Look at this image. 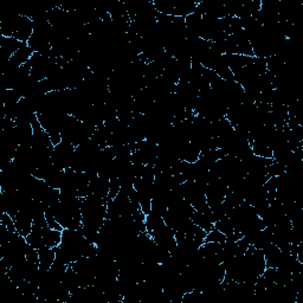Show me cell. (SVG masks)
Returning <instances> with one entry per match:
<instances>
[{"label":"cell","mask_w":303,"mask_h":303,"mask_svg":"<svg viewBox=\"0 0 303 303\" xmlns=\"http://www.w3.org/2000/svg\"><path fill=\"white\" fill-rule=\"evenodd\" d=\"M75 148L76 147L74 145L65 141H62L61 144L56 145L54 147V152L51 154V160L55 166L62 168V170L70 168Z\"/></svg>","instance_id":"obj_1"},{"label":"cell","mask_w":303,"mask_h":303,"mask_svg":"<svg viewBox=\"0 0 303 303\" xmlns=\"http://www.w3.org/2000/svg\"><path fill=\"white\" fill-rule=\"evenodd\" d=\"M149 236H151L153 241L155 242V244H158L159 246H161V248L170 252L177 246L175 232L170 226H167L166 224H165L162 227H160L159 230L153 231Z\"/></svg>","instance_id":"obj_2"},{"label":"cell","mask_w":303,"mask_h":303,"mask_svg":"<svg viewBox=\"0 0 303 303\" xmlns=\"http://www.w3.org/2000/svg\"><path fill=\"white\" fill-rule=\"evenodd\" d=\"M21 42L13 38V37L0 36V56L3 58V63H6L21 46Z\"/></svg>","instance_id":"obj_3"},{"label":"cell","mask_w":303,"mask_h":303,"mask_svg":"<svg viewBox=\"0 0 303 303\" xmlns=\"http://www.w3.org/2000/svg\"><path fill=\"white\" fill-rule=\"evenodd\" d=\"M109 187H110V180L97 175L96 178H94L92 180H90V182H89V192H90L89 193V196H90V194H94V196L103 198V199H108Z\"/></svg>","instance_id":"obj_4"},{"label":"cell","mask_w":303,"mask_h":303,"mask_svg":"<svg viewBox=\"0 0 303 303\" xmlns=\"http://www.w3.org/2000/svg\"><path fill=\"white\" fill-rule=\"evenodd\" d=\"M223 59L225 62V64L229 66V69L232 71V73H237L243 68H245L246 65H249L250 63L252 62L253 57H250V56H244V55H223Z\"/></svg>","instance_id":"obj_5"},{"label":"cell","mask_w":303,"mask_h":303,"mask_svg":"<svg viewBox=\"0 0 303 303\" xmlns=\"http://www.w3.org/2000/svg\"><path fill=\"white\" fill-rule=\"evenodd\" d=\"M13 220L18 234L24 236V237H28L31 234L33 219L29 213H26L25 211H19L17 213V216L14 217Z\"/></svg>","instance_id":"obj_6"},{"label":"cell","mask_w":303,"mask_h":303,"mask_svg":"<svg viewBox=\"0 0 303 303\" xmlns=\"http://www.w3.org/2000/svg\"><path fill=\"white\" fill-rule=\"evenodd\" d=\"M265 258V265L267 268H278L282 261L283 251L281 250L277 245H275L274 243H271L270 245H268L267 248L262 250Z\"/></svg>","instance_id":"obj_7"},{"label":"cell","mask_w":303,"mask_h":303,"mask_svg":"<svg viewBox=\"0 0 303 303\" xmlns=\"http://www.w3.org/2000/svg\"><path fill=\"white\" fill-rule=\"evenodd\" d=\"M39 255V269L40 270H50L51 265L56 260V250L55 248H44L38 250Z\"/></svg>","instance_id":"obj_8"},{"label":"cell","mask_w":303,"mask_h":303,"mask_svg":"<svg viewBox=\"0 0 303 303\" xmlns=\"http://www.w3.org/2000/svg\"><path fill=\"white\" fill-rule=\"evenodd\" d=\"M64 171L65 170H62V168H59L54 165L50 172L48 173L46 178L44 179V181H45L49 186L52 187V189L61 190L63 179H64Z\"/></svg>","instance_id":"obj_9"},{"label":"cell","mask_w":303,"mask_h":303,"mask_svg":"<svg viewBox=\"0 0 303 303\" xmlns=\"http://www.w3.org/2000/svg\"><path fill=\"white\" fill-rule=\"evenodd\" d=\"M272 243V232L269 227H264L263 230L258 231L252 241V246H255L256 249L263 250L267 248L268 245H270Z\"/></svg>","instance_id":"obj_10"},{"label":"cell","mask_w":303,"mask_h":303,"mask_svg":"<svg viewBox=\"0 0 303 303\" xmlns=\"http://www.w3.org/2000/svg\"><path fill=\"white\" fill-rule=\"evenodd\" d=\"M43 239L44 243H45V246H48V248H57L62 242V231L46 227V229L43 231Z\"/></svg>","instance_id":"obj_11"},{"label":"cell","mask_w":303,"mask_h":303,"mask_svg":"<svg viewBox=\"0 0 303 303\" xmlns=\"http://www.w3.org/2000/svg\"><path fill=\"white\" fill-rule=\"evenodd\" d=\"M191 220H192L197 226H199L200 229H203L205 232L207 234L210 232L211 230L215 229V223H213L206 215H204V213L201 212L194 211L192 217H191Z\"/></svg>","instance_id":"obj_12"},{"label":"cell","mask_w":303,"mask_h":303,"mask_svg":"<svg viewBox=\"0 0 303 303\" xmlns=\"http://www.w3.org/2000/svg\"><path fill=\"white\" fill-rule=\"evenodd\" d=\"M33 54H35V52H33L32 49L28 45V43H23L19 48V50H18L10 59H12L14 63H17L18 65L21 66L30 61V58L32 57Z\"/></svg>","instance_id":"obj_13"},{"label":"cell","mask_w":303,"mask_h":303,"mask_svg":"<svg viewBox=\"0 0 303 303\" xmlns=\"http://www.w3.org/2000/svg\"><path fill=\"white\" fill-rule=\"evenodd\" d=\"M146 231H147L148 235H151L153 231L159 230L160 227H162L165 225V220L164 217L155 215V213H148L146 215Z\"/></svg>","instance_id":"obj_14"},{"label":"cell","mask_w":303,"mask_h":303,"mask_svg":"<svg viewBox=\"0 0 303 303\" xmlns=\"http://www.w3.org/2000/svg\"><path fill=\"white\" fill-rule=\"evenodd\" d=\"M215 227L217 230H219L220 232L224 234L225 236L232 234L235 231V227L232 225V222H231L230 218L227 216L224 217V218H222L220 220H218V222L215 223Z\"/></svg>","instance_id":"obj_15"},{"label":"cell","mask_w":303,"mask_h":303,"mask_svg":"<svg viewBox=\"0 0 303 303\" xmlns=\"http://www.w3.org/2000/svg\"><path fill=\"white\" fill-rule=\"evenodd\" d=\"M284 173H286V166H283L282 164L272 161L270 165H269V167H268L269 178L279 177V175H282Z\"/></svg>","instance_id":"obj_16"},{"label":"cell","mask_w":303,"mask_h":303,"mask_svg":"<svg viewBox=\"0 0 303 303\" xmlns=\"http://www.w3.org/2000/svg\"><path fill=\"white\" fill-rule=\"evenodd\" d=\"M225 241H226V236L220 232L219 230H217L216 227L213 230H211L210 232L206 235V238H205V242L220 243V244H223Z\"/></svg>","instance_id":"obj_17"},{"label":"cell","mask_w":303,"mask_h":303,"mask_svg":"<svg viewBox=\"0 0 303 303\" xmlns=\"http://www.w3.org/2000/svg\"><path fill=\"white\" fill-rule=\"evenodd\" d=\"M0 222L4 226H6V229L10 231V232H17L16 230V225H14V220L12 217H11L9 213L3 212L2 213V218H0Z\"/></svg>","instance_id":"obj_18"}]
</instances>
